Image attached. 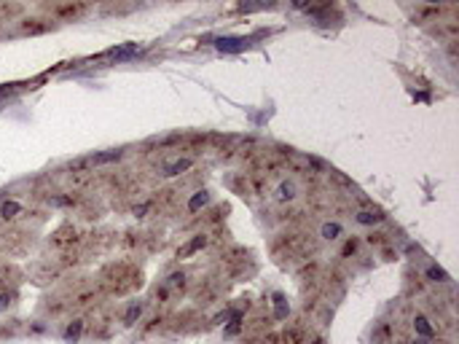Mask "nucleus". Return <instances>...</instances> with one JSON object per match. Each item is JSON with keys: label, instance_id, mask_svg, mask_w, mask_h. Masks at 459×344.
<instances>
[{"label": "nucleus", "instance_id": "obj_7", "mask_svg": "<svg viewBox=\"0 0 459 344\" xmlns=\"http://www.w3.org/2000/svg\"><path fill=\"white\" fill-rule=\"evenodd\" d=\"M19 210H22V207H19V202H5L3 207H0V215H3V218H14Z\"/></svg>", "mask_w": 459, "mask_h": 344}, {"label": "nucleus", "instance_id": "obj_15", "mask_svg": "<svg viewBox=\"0 0 459 344\" xmlns=\"http://www.w3.org/2000/svg\"><path fill=\"white\" fill-rule=\"evenodd\" d=\"M274 301H277V317H285V304H282V296H274Z\"/></svg>", "mask_w": 459, "mask_h": 344}, {"label": "nucleus", "instance_id": "obj_10", "mask_svg": "<svg viewBox=\"0 0 459 344\" xmlns=\"http://www.w3.org/2000/svg\"><path fill=\"white\" fill-rule=\"evenodd\" d=\"M427 277H430V280H435V282L449 280V277H446V272H443V269H438V266H430V269H427Z\"/></svg>", "mask_w": 459, "mask_h": 344}, {"label": "nucleus", "instance_id": "obj_4", "mask_svg": "<svg viewBox=\"0 0 459 344\" xmlns=\"http://www.w3.org/2000/svg\"><path fill=\"white\" fill-rule=\"evenodd\" d=\"M191 167V159H180V162H172L164 167V175H180L183 170H188Z\"/></svg>", "mask_w": 459, "mask_h": 344}, {"label": "nucleus", "instance_id": "obj_8", "mask_svg": "<svg viewBox=\"0 0 459 344\" xmlns=\"http://www.w3.org/2000/svg\"><path fill=\"white\" fill-rule=\"evenodd\" d=\"M357 221L368 226V223H379V221H382V215H379V213H368V210H365V213H357Z\"/></svg>", "mask_w": 459, "mask_h": 344}, {"label": "nucleus", "instance_id": "obj_6", "mask_svg": "<svg viewBox=\"0 0 459 344\" xmlns=\"http://www.w3.org/2000/svg\"><path fill=\"white\" fill-rule=\"evenodd\" d=\"M338 234H341V226H338V223H325V226H322V237H325V240H336Z\"/></svg>", "mask_w": 459, "mask_h": 344}, {"label": "nucleus", "instance_id": "obj_9", "mask_svg": "<svg viewBox=\"0 0 459 344\" xmlns=\"http://www.w3.org/2000/svg\"><path fill=\"white\" fill-rule=\"evenodd\" d=\"M207 199H210V196H207V191H199V194L194 196V199L188 202V207H191V210H199L202 204H207Z\"/></svg>", "mask_w": 459, "mask_h": 344}, {"label": "nucleus", "instance_id": "obj_3", "mask_svg": "<svg viewBox=\"0 0 459 344\" xmlns=\"http://www.w3.org/2000/svg\"><path fill=\"white\" fill-rule=\"evenodd\" d=\"M204 245H207V237H194V240H191L188 245H183V248L177 250V256H180V258H188V256H194L196 250H202Z\"/></svg>", "mask_w": 459, "mask_h": 344}, {"label": "nucleus", "instance_id": "obj_14", "mask_svg": "<svg viewBox=\"0 0 459 344\" xmlns=\"http://www.w3.org/2000/svg\"><path fill=\"white\" fill-rule=\"evenodd\" d=\"M279 196H282V199H290V196H293V186H290V183H285V186L279 188Z\"/></svg>", "mask_w": 459, "mask_h": 344}, {"label": "nucleus", "instance_id": "obj_1", "mask_svg": "<svg viewBox=\"0 0 459 344\" xmlns=\"http://www.w3.org/2000/svg\"><path fill=\"white\" fill-rule=\"evenodd\" d=\"M252 43V38H239V35H226V38H218V51H223V54H234V51H242L247 49V46Z\"/></svg>", "mask_w": 459, "mask_h": 344}, {"label": "nucleus", "instance_id": "obj_11", "mask_svg": "<svg viewBox=\"0 0 459 344\" xmlns=\"http://www.w3.org/2000/svg\"><path fill=\"white\" fill-rule=\"evenodd\" d=\"M414 326H416V331H419V334H424V336H432V328L427 326V320H424L422 315L416 317V323H414Z\"/></svg>", "mask_w": 459, "mask_h": 344}, {"label": "nucleus", "instance_id": "obj_5", "mask_svg": "<svg viewBox=\"0 0 459 344\" xmlns=\"http://www.w3.org/2000/svg\"><path fill=\"white\" fill-rule=\"evenodd\" d=\"M118 159H121V151H108V154L91 156V164H108V162H118Z\"/></svg>", "mask_w": 459, "mask_h": 344}, {"label": "nucleus", "instance_id": "obj_12", "mask_svg": "<svg viewBox=\"0 0 459 344\" xmlns=\"http://www.w3.org/2000/svg\"><path fill=\"white\" fill-rule=\"evenodd\" d=\"M65 336H68V339H78V336H81V320H76L73 326H68Z\"/></svg>", "mask_w": 459, "mask_h": 344}, {"label": "nucleus", "instance_id": "obj_2", "mask_svg": "<svg viewBox=\"0 0 459 344\" xmlns=\"http://www.w3.org/2000/svg\"><path fill=\"white\" fill-rule=\"evenodd\" d=\"M140 51H143V46L129 43V46H118V49H110V57H113V59H132V57H137Z\"/></svg>", "mask_w": 459, "mask_h": 344}, {"label": "nucleus", "instance_id": "obj_13", "mask_svg": "<svg viewBox=\"0 0 459 344\" xmlns=\"http://www.w3.org/2000/svg\"><path fill=\"white\" fill-rule=\"evenodd\" d=\"M140 312H143V307H140V304H132V307H129V312H126V317H124V320H126V323H135L137 317H140Z\"/></svg>", "mask_w": 459, "mask_h": 344}]
</instances>
